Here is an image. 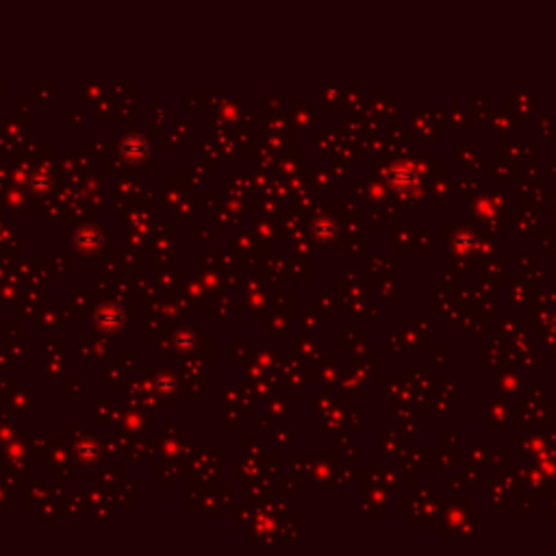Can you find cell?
<instances>
[{"mask_svg":"<svg viewBox=\"0 0 556 556\" xmlns=\"http://www.w3.org/2000/svg\"><path fill=\"white\" fill-rule=\"evenodd\" d=\"M72 241L80 252H96L102 246V233L96 226H83L74 233Z\"/></svg>","mask_w":556,"mask_h":556,"instance_id":"obj_1","label":"cell"},{"mask_svg":"<svg viewBox=\"0 0 556 556\" xmlns=\"http://www.w3.org/2000/svg\"><path fill=\"white\" fill-rule=\"evenodd\" d=\"M122 155L129 161H142L148 155V142L140 135H131V137L122 142Z\"/></svg>","mask_w":556,"mask_h":556,"instance_id":"obj_2","label":"cell"},{"mask_svg":"<svg viewBox=\"0 0 556 556\" xmlns=\"http://www.w3.org/2000/svg\"><path fill=\"white\" fill-rule=\"evenodd\" d=\"M122 322V309L118 307H102L98 311V324L102 329H115Z\"/></svg>","mask_w":556,"mask_h":556,"instance_id":"obj_3","label":"cell"}]
</instances>
